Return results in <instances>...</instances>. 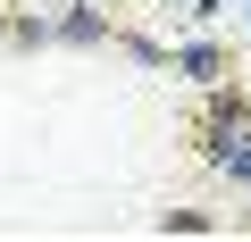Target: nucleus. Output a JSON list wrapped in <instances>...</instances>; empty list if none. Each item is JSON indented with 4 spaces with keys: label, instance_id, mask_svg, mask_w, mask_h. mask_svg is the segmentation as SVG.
<instances>
[{
    "label": "nucleus",
    "instance_id": "1a4fd4ad",
    "mask_svg": "<svg viewBox=\"0 0 251 242\" xmlns=\"http://www.w3.org/2000/svg\"><path fill=\"white\" fill-rule=\"evenodd\" d=\"M243 25H251V0H243Z\"/></svg>",
    "mask_w": 251,
    "mask_h": 242
},
{
    "label": "nucleus",
    "instance_id": "39448f33",
    "mask_svg": "<svg viewBox=\"0 0 251 242\" xmlns=\"http://www.w3.org/2000/svg\"><path fill=\"white\" fill-rule=\"evenodd\" d=\"M126 59H134V67H168V42H151V34H109Z\"/></svg>",
    "mask_w": 251,
    "mask_h": 242
},
{
    "label": "nucleus",
    "instance_id": "f257e3e1",
    "mask_svg": "<svg viewBox=\"0 0 251 242\" xmlns=\"http://www.w3.org/2000/svg\"><path fill=\"white\" fill-rule=\"evenodd\" d=\"M117 25H109V9H92V0H67V9L50 17V42L59 50H100Z\"/></svg>",
    "mask_w": 251,
    "mask_h": 242
},
{
    "label": "nucleus",
    "instance_id": "0eeeda50",
    "mask_svg": "<svg viewBox=\"0 0 251 242\" xmlns=\"http://www.w3.org/2000/svg\"><path fill=\"white\" fill-rule=\"evenodd\" d=\"M218 176H226V184H234V192H243V200H251V142H243V151H234V159H226V167H218Z\"/></svg>",
    "mask_w": 251,
    "mask_h": 242
},
{
    "label": "nucleus",
    "instance_id": "20e7f679",
    "mask_svg": "<svg viewBox=\"0 0 251 242\" xmlns=\"http://www.w3.org/2000/svg\"><path fill=\"white\" fill-rule=\"evenodd\" d=\"M201 126H251V100L234 84H201Z\"/></svg>",
    "mask_w": 251,
    "mask_h": 242
},
{
    "label": "nucleus",
    "instance_id": "7ed1b4c3",
    "mask_svg": "<svg viewBox=\"0 0 251 242\" xmlns=\"http://www.w3.org/2000/svg\"><path fill=\"white\" fill-rule=\"evenodd\" d=\"M0 50H50V17L42 9H0Z\"/></svg>",
    "mask_w": 251,
    "mask_h": 242
},
{
    "label": "nucleus",
    "instance_id": "6e6552de",
    "mask_svg": "<svg viewBox=\"0 0 251 242\" xmlns=\"http://www.w3.org/2000/svg\"><path fill=\"white\" fill-rule=\"evenodd\" d=\"M193 17H201V25H209V17H226V0H193Z\"/></svg>",
    "mask_w": 251,
    "mask_h": 242
},
{
    "label": "nucleus",
    "instance_id": "f03ea898",
    "mask_svg": "<svg viewBox=\"0 0 251 242\" xmlns=\"http://www.w3.org/2000/svg\"><path fill=\"white\" fill-rule=\"evenodd\" d=\"M168 67H176L184 84H218V75H226V50H218L209 34H193V42H176V50H168Z\"/></svg>",
    "mask_w": 251,
    "mask_h": 242
},
{
    "label": "nucleus",
    "instance_id": "423d86ee",
    "mask_svg": "<svg viewBox=\"0 0 251 242\" xmlns=\"http://www.w3.org/2000/svg\"><path fill=\"white\" fill-rule=\"evenodd\" d=\"M159 234H218L209 209H159Z\"/></svg>",
    "mask_w": 251,
    "mask_h": 242
}]
</instances>
